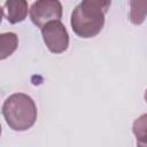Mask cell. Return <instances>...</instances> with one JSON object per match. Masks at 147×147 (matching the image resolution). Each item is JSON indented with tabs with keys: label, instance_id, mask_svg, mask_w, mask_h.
<instances>
[{
	"label": "cell",
	"instance_id": "6da1fadb",
	"mask_svg": "<svg viewBox=\"0 0 147 147\" xmlns=\"http://www.w3.org/2000/svg\"><path fill=\"white\" fill-rule=\"evenodd\" d=\"M110 3L111 0H82L71 13L74 32L85 39L98 36L105 25V15Z\"/></svg>",
	"mask_w": 147,
	"mask_h": 147
},
{
	"label": "cell",
	"instance_id": "7a4b0ae2",
	"mask_svg": "<svg viewBox=\"0 0 147 147\" xmlns=\"http://www.w3.org/2000/svg\"><path fill=\"white\" fill-rule=\"evenodd\" d=\"M2 115L7 125L14 131H26L37 121L38 111L33 99L24 93L9 95L2 105Z\"/></svg>",
	"mask_w": 147,
	"mask_h": 147
},
{
	"label": "cell",
	"instance_id": "3957f363",
	"mask_svg": "<svg viewBox=\"0 0 147 147\" xmlns=\"http://www.w3.org/2000/svg\"><path fill=\"white\" fill-rule=\"evenodd\" d=\"M44 42L49 52L61 54L69 47V33L60 20L51 21L41 28Z\"/></svg>",
	"mask_w": 147,
	"mask_h": 147
},
{
	"label": "cell",
	"instance_id": "277c9868",
	"mask_svg": "<svg viewBox=\"0 0 147 147\" xmlns=\"http://www.w3.org/2000/svg\"><path fill=\"white\" fill-rule=\"evenodd\" d=\"M61 17L62 5L59 0H37L30 8V18L40 29L48 22L61 20Z\"/></svg>",
	"mask_w": 147,
	"mask_h": 147
},
{
	"label": "cell",
	"instance_id": "5b68a950",
	"mask_svg": "<svg viewBox=\"0 0 147 147\" xmlns=\"http://www.w3.org/2000/svg\"><path fill=\"white\" fill-rule=\"evenodd\" d=\"M2 9L3 17L10 24H16L26 18L29 6L26 0H6Z\"/></svg>",
	"mask_w": 147,
	"mask_h": 147
},
{
	"label": "cell",
	"instance_id": "8992f818",
	"mask_svg": "<svg viewBox=\"0 0 147 147\" xmlns=\"http://www.w3.org/2000/svg\"><path fill=\"white\" fill-rule=\"evenodd\" d=\"M147 16V0H130L129 20L134 25L144 23Z\"/></svg>",
	"mask_w": 147,
	"mask_h": 147
},
{
	"label": "cell",
	"instance_id": "52a82bcc",
	"mask_svg": "<svg viewBox=\"0 0 147 147\" xmlns=\"http://www.w3.org/2000/svg\"><path fill=\"white\" fill-rule=\"evenodd\" d=\"M0 59L5 60L10 56L18 46V37L14 32H5L0 34Z\"/></svg>",
	"mask_w": 147,
	"mask_h": 147
},
{
	"label": "cell",
	"instance_id": "ba28073f",
	"mask_svg": "<svg viewBox=\"0 0 147 147\" xmlns=\"http://www.w3.org/2000/svg\"><path fill=\"white\" fill-rule=\"evenodd\" d=\"M132 132L137 138L138 146H147V114L138 117L132 125Z\"/></svg>",
	"mask_w": 147,
	"mask_h": 147
},
{
	"label": "cell",
	"instance_id": "9c48e42d",
	"mask_svg": "<svg viewBox=\"0 0 147 147\" xmlns=\"http://www.w3.org/2000/svg\"><path fill=\"white\" fill-rule=\"evenodd\" d=\"M144 98H145V101L147 102V90L145 91V95H144Z\"/></svg>",
	"mask_w": 147,
	"mask_h": 147
}]
</instances>
